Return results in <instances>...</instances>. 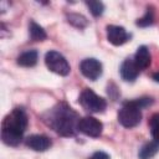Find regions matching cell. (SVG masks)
Listing matches in <instances>:
<instances>
[{
  "label": "cell",
  "instance_id": "6da1fadb",
  "mask_svg": "<svg viewBox=\"0 0 159 159\" xmlns=\"http://www.w3.org/2000/svg\"><path fill=\"white\" fill-rule=\"evenodd\" d=\"M27 127V116L22 108L12 109L2 120L1 125V138L7 145H17L24 135Z\"/></svg>",
  "mask_w": 159,
  "mask_h": 159
},
{
  "label": "cell",
  "instance_id": "7a4b0ae2",
  "mask_svg": "<svg viewBox=\"0 0 159 159\" xmlns=\"http://www.w3.org/2000/svg\"><path fill=\"white\" fill-rule=\"evenodd\" d=\"M47 120L58 134L70 137L75 134L80 119L77 113L71 107H68L66 103H58L51 109Z\"/></svg>",
  "mask_w": 159,
  "mask_h": 159
},
{
  "label": "cell",
  "instance_id": "3957f363",
  "mask_svg": "<svg viewBox=\"0 0 159 159\" xmlns=\"http://www.w3.org/2000/svg\"><path fill=\"white\" fill-rule=\"evenodd\" d=\"M142 108L134 101L125 102L118 112V122L125 128H133L142 120Z\"/></svg>",
  "mask_w": 159,
  "mask_h": 159
},
{
  "label": "cell",
  "instance_id": "277c9868",
  "mask_svg": "<svg viewBox=\"0 0 159 159\" xmlns=\"http://www.w3.org/2000/svg\"><path fill=\"white\" fill-rule=\"evenodd\" d=\"M80 103L82 104V107L86 111L93 112V113H99L103 112L107 107L106 99H103L102 97L97 96L92 89L89 88H84L80 96Z\"/></svg>",
  "mask_w": 159,
  "mask_h": 159
},
{
  "label": "cell",
  "instance_id": "5b68a950",
  "mask_svg": "<svg viewBox=\"0 0 159 159\" xmlns=\"http://www.w3.org/2000/svg\"><path fill=\"white\" fill-rule=\"evenodd\" d=\"M45 63L50 71L60 76H67L71 71L67 60L57 51H48L45 56Z\"/></svg>",
  "mask_w": 159,
  "mask_h": 159
},
{
  "label": "cell",
  "instance_id": "8992f818",
  "mask_svg": "<svg viewBox=\"0 0 159 159\" xmlns=\"http://www.w3.org/2000/svg\"><path fill=\"white\" fill-rule=\"evenodd\" d=\"M77 130H80L81 133L88 135V137H99L102 134L103 130V124L102 122H99L97 118L87 116L83 117L78 120V125H77Z\"/></svg>",
  "mask_w": 159,
  "mask_h": 159
},
{
  "label": "cell",
  "instance_id": "52a82bcc",
  "mask_svg": "<svg viewBox=\"0 0 159 159\" xmlns=\"http://www.w3.org/2000/svg\"><path fill=\"white\" fill-rule=\"evenodd\" d=\"M80 70L84 77L96 81L102 75V63L96 58H84L80 65Z\"/></svg>",
  "mask_w": 159,
  "mask_h": 159
},
{
  "label": "cell",
  "instance_id": "ba28073f",
  "mask_svg": "<svg viewBox=\"0 0 159 159\" xmlns=\"http://www.w3.org/2000/svg\"><path fill=\"white\" fill-rule=\"evenodd\" d=\"M107 39L108 41L114 45V46H120L125 43L129 39L130 35L125 31L124 27L117 26V25H108L107 26Z\"/></svg>",
  "mask_w": 159,
  "mask_h": 159
},
{
  "label": "cell",
  "instance_id": "9c48e42d",
  "mask_svg": "<svg viewBox=\"0 0 159 159\" xmlns=\"http://www.w3.org/2000/svg\"><path fill=\"white\" fill-rule=\"evenodd\" d=\"M26 145L36 152H45L51 147V140L46 135L34 134L26 138Z\"/></svg>",
  "mask_w": 159,
  "mask_h": 159
},
{
  "label": "cell",
  "instance_id": "30bf717a",
  "mask_svg": "<svg viewBox=\"0 0 159 159\" xmlns=\"http://www.w3.org/2000/svg\"><path fill=\"white\" fill-rule=\"evenodd\" d=\"M139 68L138 66L135 65L134 60L133 58H127L123 61L122 66H120V76L124 81L127 82H133L138 75H139Z\"/></svg>",
  "mask_w": 159,
  "mask_h": 159
},
{
  "label": "cell",
  "instance_id": "8fae6325",
  "mask_svg": "<svg viewBox=\"0 0 159 159\" xmlns=\"http://www.w3.org/2000/svg\"><path fill=\"white\" fill-rule=\"evenodd\" d=\"M134 62L135 65L138 66V68L142 71V70H145L147 67H149L150 62H152V56H150V52H149V48L147 46H140L138 47L135 55H134Z\"/></svg>",
  "mask_w": 159,
  "mask_h": 159
},
{
  "label": "cell",
  "instance_id": "7c38bea8",
  "mask_svg": "<svg viewBox=\"0 0 159 159\" xmlns=\"http://www.w3.org/2000/svg\"><path fill=\"white\" fill-rule=\"evenodd\" d=\"M37 52L35 50H30V51H26L24 53H21L19 57H17V63L22 67H32L36 65L37 62Z\"/></svg>",
  "mask_w": 159,
  "mask_h": 159
},
{
  "label": "cell",
  "instance_id": "4fadbf2b",
  "mask_svg": "<svg viewBox=\"0 0 159 159\" xmlns=\"http://www.w3.org/2000/svg\"><path fill=\"white\" fill-rule=\"evenodd\" d=\"M159 150V143L153 140L149 142L147 144H144L142 147V149L139 150V158L140 159H152Z\"/></svg>",
  "mask_w": 159,
  "mask_h": 159
},
{
  "label": "cell",
  "instance_id": "5bb4252c",
  "mask_svg": "<svg viewBox=\"0 0 159 159\" xmlns=\"http://www.w3.org/2000/svg\"><path fill=\"white\" fill-rule=\"evenodd\" d=\"M30 36L34 41H42L47 37L46 31L34 21H31V24H30Z\"/></svg>",
  "mask_w": 159,
  "mask_h": 159
},
{
  "label": "cell",
  "instance_id": "9a60e30c",
  "mask_svg": "<svg viewBox=\"0 0 159 159\" xmlns=\"http://www.w3.org/2000/svg\"><path fill=\"white\" fill-rule=\"evenodd\" d=\"M149 127H150L152 137L154 138L155 142L159 143V113H155V114H153L150 117Z\"/></svg>",
  "mask_w": 159,
  "mask_h": 159
},
{
  "label": "cell",
  "instance_id": "2e32d148",
  "mask_svg": "<svg viewBox=\"0 0 159 159\" xmlns=\"http://www.w3.org/2000/svg\"><path fill=\"white\" fill-rule=\"evenodd\" d=\"M153 22H154V11H153V9H152V7H148V9H147L145 15H144L143 17L138 19L137 25H138V26H140V27H147V26L152 25Z\"/></svg>",
  "mask_w": 159,
  "mask_h": 159
},
{
  "label": "cell",
  "instance_id": "e0dca14e",
  "mask_svg": "<svg viewBox=\"0 0 159 159\" xmlns=\"http://www.w3.org/2000/svg\"><path fill=\"white\" fill-rule=\"evenodd\" d=\"M86 4H87V6L89 7L92 15H94V16H99V15L103 14L104 5H103L101 1H87Z\"/></svg>",
  "mask_w": 159,
  "mask_h": 159
},
{
  "label": "cell",
  "instance_id": "ac0fdd59",
  "mask_svg": "<svg viewBox=\"0 0 159 159\" xmlns=\"http://www.w3.org/2000/svg\"><path fill=\"white\" fill-rule=\"evenodd\" d=\"M68 21L71 24H73L75 26H77V27H83V26L87 25V20L83 16L78 15V14H71V15H68Z\"/></svg>",
  "mask_w": 159,
  "mask_h": 159
},
{
  "label": "cell",
  "instance_id": "d6986e66",
  "mask_svg": "<svg viewBox=\"0 0 159 159\" xmlns=\"http://www.w3.org/2000/svg\"><path fill=\"white\" fill-rule=\"evenodd\" d=\"M89 159H111V158H109V155H108L107 153H104V152H96V153L92 154V157H91Z\"/></svg>",
  "mask_w": 159,
  "mask_h": 159
},
{
  "label": "cell",
  "instance_id": "ffe728a7",
  "mask_svg": "<svg viewBox=\"0 0 159 159\" xmlns=\"http://www.w3.org/2000/svg\"><path fill=\"white\" fill-rule=\"evenodd\" d=\"M153 80H154L155 82H159V72L153 73Z\"/></svg>",
  "mask_w": 159,
  "mask_h": 159
}]
</instances>
